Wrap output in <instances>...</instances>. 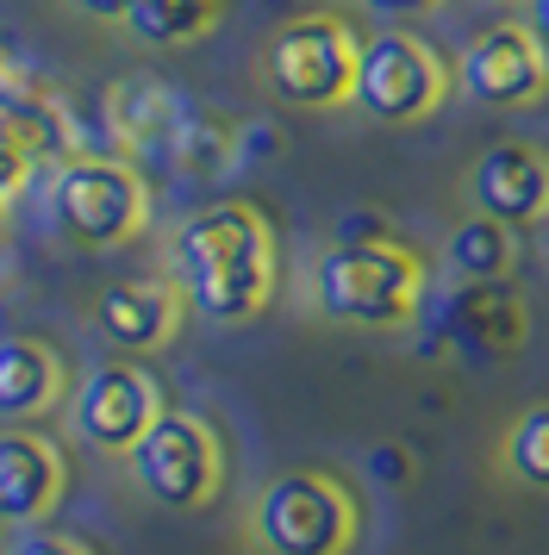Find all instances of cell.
Returning <instances> with one entry per match:
<instances>
[{
	"mask_svg": "<svg viewBox=\"0 0 549 555\" xmlns=\"http://www.w3.org/2000/svg\"><path fill=\"white\" fill-rule=\"evenodd\" d=\"M131 462V480L138 493L156 500L163 512H194L219 493L225 480V450H219V430L206 425L200 412H156L150 430L125 450Z\"/></svg>",
	"mask_w": 549,
	"mask_h": 555,
	"instance_id": "obj_6",
	"label": "cell"
},
{
	"mask_svg": "<svg viewBox=\"0 0 549 555\" xmlns=\"http://www.w3.org/2000/svg\"><path fill=\"white\" fill-rule=\"evenodd\" d=\"M150 219L144 176L119 156H69L50 181V225L69 237L75 250H113L131 244Z\"/></svg>",
	"mask_w": 549,
	"mask_h": 555,
	"instance_id": "obj_3",
	"label": "cell"
},
{
	"mask_svg": "<svg viewBox=\"0 0 549 555\" xmlns=\"http://www.w3.org/2000/svg\"><path fill=\"white\" fill-rule=\"evenodd\" d=\"M431 344H449L469 362H494L524 344V300L506 281H456L431 306Z\"/></svg>",
	"mask_w": 549,
	"mask_h": 555,
	"instance_id": "obj_10",
	"label": "cell"
},
{
	"mask_svg": "<svg viewBox=\"0 0 549 555\" xmlns=\"http://www.w3.org/2000/svg\"><path fill=\"white\" fill-rule=\"evenodd\" d=\"M181 306L200 312L206 325H250L274 300V231L250 201H213L194 219H181L169 244Z\"/></svg>",
	"mask_w": 549,
	"mask_h": 555,
	"instance_id": "obj_1",
	"label": "cell"
},
{
	"mask_svg": "<svg viewBox=\"0 0 549 555\" xmlns=\"http://www.w3.org/2000/svg\"><path fill=\"white\" fill-rule=\"evenodd\" d=\"M456 81L481 106H531V101H544V88H549V51L531 38L524 20H499V26H481L462 44Z\"/></svg>",
	"mask_w": 549,
	"mask_h": 555,
	"instance_id": "obj_8",
	"label": "cell"
},
{
	"mask_svg": "<svg viewBox=\"0 0 549 555\" xmlns=\"http://www.w3.org/2000/svg\"><path fill=\"white\" fill-rule=\"evenodd\" d=\"M0 555H94V550H81L75 537H56V530L20 525V537H13V543H7Z\"/></svg>",
	"mask_w": 549,
	"mask_h": 555,
	"instance_id": "obj_19",
	"label": "cell"
},
{
	"mask_svg": "<svg viewBox=\"0 0 549 555\" xmlns=\"http://www.w3.org/2000/svg\"><path fill=\"white\" fill-rule=\"evenodd\" d=\"M356 56L362 38L337 20V13H299L269 38L263 51V81H269L274 101L324 113V106H344L356 88Z\"/></svg>",
	"mask_w": 549,
	"mask_h": 555,
	"instance_id": "obj_4",
	"label": "cell"
},
{
	"mask_svg": "<svg viewBox=\"0 0 549 555\" xmlns=\"http://www.w3.org/2000/svg\"><path fill=\"white\" fill-rule=\"evenodd\" d=\"M250 537L269 555H344L356 543V500L344 493V480L319 475V468L274 475L256 493Z\"/></svg>",
	"mask_w": 549,
	"mask_h": 555,
	"instance_id": "obj_5",
	"label": "cell"
},
{
	"mask_svg": "<svg viewBox=\"0 0 549 555\" xmlns=\"http://www.w3.org/2000/svg\"><path fill=\"white\" fill-rule=\"evenodd\" d=\"M69 412H75V437L88 450L125 455L150 430V418L163 412V387L138 362H106V369H94V375L75 387Z\"/></svg>",
	"mask_w": 549,
	"mask_h": 555,
	"instance_id": "obj_9",
	"label": "cell"
},
{
	"mask_svg": "<svg viewBox=\"0 0 549 555\" xmlns=\"http://www.w3.org/2000/svg\"><path fill=\"white\" fill-rule=\"evenodd\" d=\"M499 462H506V475L531 487V493H549V400L524 405L512 430H506V443H499Z\"/></svg>",
	"mask_w": 549,
	"mask_h": 555,
	"instance_id": "obj_17",
	"label": "cell"
},
{
	"mask_svg": "<svg viewBox=\"0 0 549 555\" xmlns=\"http://www.w3.org/2000/svg\"><path fill=\"white\" fill-rule=\"evenodd\" d=\"M524 26H531V38L549 51V0H524Z\"/></svg>",
	"mask_w": 549,
	"mask_h": 555,
	"instance_id": "obj_23",
	"label": "cell"
},
{
	"mask_svg": "<svg viewBox=\"0 0 549 555\" xmlns=\"http://www.w3.org/2000/svg\"><path fill=\"white\" fill-rule=\"evenodd\" d=\"M63 450L38 437V430L25 425H7L0 430V525H38L50 518V505L63 500Z\"/></svg>",
	"mask_w": 549,
	"mask_h": 555,
	"instance_id": "obj_12",
	"label": "cell"
},
{
	"mask_svg": "<svg viewBox=\"0 0 549 555\" xmlns=\"http://www.w3.org/2000/svg\"><path fill=\"white\" fill-rule=\"evenodd\" d=\"M25 176H31V156H25V144L13 138V131L0 126V212H7V206L20 201Z\"/></svg>",
	"mask_w": 549,
	"mask_h": 555,
	"instance_id": "obj_18",
	"label": "cell"
},
{
	"mask_svg": "<svg viewBox=\"0 0 549 555\" xmlns=\"http://www.w3.org/2000/svg\"><path fill=\"white\" fill-rule=\"evenodd\" d=\"M63 400V362L38 337H0V418L25 425Z\"/></svg>",
	"mask_w": 549,
	"mask_h": 555,
	"instance_id": "obj_14",
	"label": "cell"
},
{
	"mask_svg": "<svg viewBox=\"0 0 549 555\" xmlns=\"http://www.w3.org/2000/svg\"><path fill=\"white\" fill-rule=\"evenodd\" d=\"M175 325H181V287H169V281H113L94 300V331L113 350H163Z\"/></svg>",
	"mask_w": 549,
	"mask_h": 555,
	"instance_id": "obj_13",
	"label": "cell"
},
{
	"mask_svg": "<svg viewBox=\"0 0 549 555\" xmlns=\"http://www.w3.org/2000/svg\"><path fill=\"white\" fill-rule=\"evenodd\" d=\"M374 475L381 480H399L406 468H399V450H374Z\"/></svg>",
	"mask_w": 549,
	"mask_h": 555,
	"instance_id": "obj_24",
	"label": "cell"
},
{
	"mask_svg": "<svg viewBox=\"0 0 549 555\" xmlns=\"http://www.w3.org/2000/svg\"><path fill=\"white\" fill-rule=\"evenodd\" d=\"M469 206L499 225H537L549 219V156L537 144H487L469 169Z\"/></svg>",
	"mask_w": 549,
	"mask_h": 555,
	"instance_id": "obj_11",
	"label": "cell"
},
{
	"mask_svg": "<svg viewBox=\"0 0 549 555\" xmlns=\"http://www.w3.org/2000/svg\"><path fill=\"white\" fill-rule=\"evenodd\" d=\"M444 262L456 281H506L512 262H519V244H512V225H499L487 212H469L462 225L449 231Z\"/></svg>",
	"mask_w": 549,
	"mask_h": 555,
	"instance_id": "obj_16",
	"label": "cell"
},
{
	"mask_svg": "<svg viewBox=\"0 0 549 555\" xmlns=\"http://www.w3.org/2000/svg\"><path fill=\"white\" fill-rule=\"evenodd\" d=\"M337 237H344V244H374V237H394V231L381 225L374 212H344V219H337Z\"/></svg>",
	"mask_w": 549,
	"mask_h": 555,
	"instance_id": "obj_20",
	"label": "cell"
},
{
	"mask_svg": "<svg viewBox=\"0 0 549 555\" xmlns=\"http://www.w3.org/2000/svg\"><path fill=\"white\" fill-rule=\"evenodd\" d=\"M356 7H362V13H374V20H387V26H394V20H419V13H431L437 0H356Z\"/></svg>",
	"mask_w": 549,
	"mask_h": 555,
	"instance_id": "obj_21",
	"label": "cell"
},
{
	"mask_svg": "<svg viewBox=\"0 0 549 555\" xmlns=\"http://www.w3.org/2000/svg\"><path fill=\"white\" fill-rule=\"evenodd\" d=\"M219 13H225V0H131L119 26L138 44H150V51H175V44L206 38L219 26Z\"/></svg>",
	"mask_w": 549,
	"mask_h": 555,
	"instance_id": "obj_15",
	"label": "cell"
},
{
	"mask_svg": "<svg viewBox=\"0 0 549 555\" xmlns=\"http://www.w3.org/2000/svg\"><path fill=\"white\" fill-rule=\"evenodd\" d=\"M69 7H75V13H88V20H106V26H119L131 0H69Z\"/></svg>",
	"mask_w": 549,
	"mask_h": 555,
	"instance_id": "obj_22",
	"label": "cell"
},
{
	"mask_svg": "<svg viewBox=\"0 0 549 555\" xmlns=\"http://www.w3.org/2000/svg\"><path fill=\"white\" fill-rule=\"evenodd\" d=\"M312 306L349 331H399L424 312V262L394 237H331V250L312 262Z\"/></svg>",
	"mask_w": 549,
	"mask_h": 555,
	"instance_id": "obj_2",
	"label": "cell"
},
{
	"mask_svg": "<svg viewBox=\"0 0 549 555\" xmlns=\"http://www.w3.org/2000/svg\"><path fill=\"white\" fill-rule=\"evenodd\" d=\"M449 94V63L424 38L412 31H374L362 38V56H356V88H349V101L362 119L374 126H419L431 119Z\"/></svg>",
	"mask_w": 549,
	"mask_h": 555,
	"instance_id": "obj_7",
	"label": "cell"
}]
</instances>
